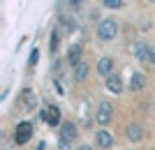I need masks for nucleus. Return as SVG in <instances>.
Instances as JSON below:
<instances>
[{"instance_id": "16", "label": "nucleus", "mask_w": 155, "mask_h": 150, "mask_svg": "<svg viewBox=\"0 0 155 150\" xmlns=\"http://www.w3.org/2000/svg\"><path fill=\"white\" fill-rule=\"evenodd\" d=\"M58 44H60V37H58V33L53 30V33H51V51H56V49H58Z\"/></svg>"}, {"instance_id": "4", "label": "nucleus", "mask_w": 155, "mask_h": 150, "mask_svg": "<svg viewBox=\"0 0 155 150\" xmlns=\"http://www.w3.org/2000/svg\"><path fill=\"white\" fill-rule=\"evenodd\" d=\"M77 139V127H74V123H63L60 125V143H72Z\"/></svg>"}, {"instance_id": "1", "label": "nucleus", "mask_w": 155, "mask_h": 150, "mask_svg": "<svg viewBox=\"0 0 155 150\" xmlns=\"http://www.w3.org/2000/svg\"><path fill=\"white\" fill-rule=\"evenodd\" d=\"M116 35H118V21L116 19H102L100 21L97 37L102 39V42H111V39H116Z\"/></svg>"}, {"instance_id": "10", "label": "nucleus", "mask_w": 155, "mask_h": 150, "mask_svg": "<svg viewBox=\"0 0 155 150\" xmlns=\"http://www.w3.org/2000/svg\"><path fill=\"white\" fill-rule=\"evenodd\" d=\"M95 139H97V145H100V148H111V145H114V134L107 132V129H100L95 134Z\"/></svg>"}, {"instance_id": "2", "label": "nucleus", "mask_w": 155, "mask_h": 150, "mask_svg": "<svg viewBox=\"0 0 155 150\" xmlns=\"http://www.w3.org/2000/svg\"><path fill=\"white\" fill-rule=\"evenodd\" d=\"M111 118H114V106L109 104V102H102V104L97 106V113H95V123L97 125H109Z\"/></svg>"}, {"instance_id": "5", "label": "nucleus", "mask_w": 155, "mask_h": 150, "mask_svg": "<svg viewBox=\"0 0 155 150\" xmlns=\"http://www.w3.org/2000/svg\"><path fill=\"white\" fill-rule=\"evenodd\" d=\"M150 49H153V46H148L143 39H139V42L132 46V51H134L137 60H141V62H148V58H150Z\"/></svg>"}, {"instance_id": "15", "label": "nucleus", "mask_w": 155, "mask_h": 150, "mask_svg": "<svg viewBox=\"0 0 155 150\" xmlns=\"http://www.w3.org/2000/svg\"><path fill=\"white\" fill-rule=\"evenodd\" d=\"M23 102H26L28 106H35V97H32V90H23Z\"/></svg>"}, {"instance_id": "9", "label": "nucleus", "mask_w": 155, "mask_h": 150, "mask_svg": "<svg viewBox=\"0 0 155 150\" xmlns=\"http://www.w3.org/2000/svg\"><path fill=\"white\" fill-rule=\"evenodd\" d=\"M42 118H44L51 127H56V125L60 123V109H58V106H49V109L42 113Z\"/></svg>"}, {"instance_id": "13", "label": "nucleus", "mask_w": 155, "mask_h": 150, "mask_svg": "<svg viewBox=\"0 0 155 150\" xmlns=\"http://www.w3.org/2000/svg\"><path fill=\"white\" fill-rule=\"evenodd\" d=\"M74 76H77V81H86V76H88V65H86V62H79L77 69H74Z\"/></svg>"}, {"instance_id": "19", "label": "nucleus", "mask_w": 155, "mask_h": 150, "mask_svg": "<svg viewBox=\"0 0 155 150\" xmlns=\"http://www.w3.org/2000/svg\"><path fill=\"white\" fill-rule=\"evenodd\" d=\"M70 2H72L74 7H79V5H81V0H70Z\"/></svg>"}, {"instance_id": "6", "label": "nucleus", "mask_w": 155, "mask_h": 150, "mask_svg": "<svg viewBox=\"0 0 155 150\" xmlns=\"http://www.w3.org/2000/svg\"><path fill=\"white\" fill-rule=\"evenodd\" d=\"M107 90H109L111 95H120V92H123V78L118 76V74L107 76Z\"/></svg>"}, {"instance_id": "7", "label": "nucleus", "mask_w": 155, "mask_h": 150, "mask_svg": "<svg viewBox=\"0 0 155 150\" xmlns=\"http://www.w3.org/2000/svg\"><path fill=\"white\" fill-rule=\"evenodd\" d=\"M97 74H102V76H111V74H114V58L104 56V58L97 60Z\"/></svg>"}, {"instance_id": "14", "label": "nucleus", "mask_w": 155, "mask_h": 150, "mask_svg": "<svg viewBox=\"0 0 155 150\" xmlns=\"http://www.w3.org/2000/svg\"><path fill=\"white\" fill-rule=\"evenodd\" d=\"M104 7H109V9H120L123 7V0H102Z\"/></svg>"}, {"instance_id": "20", "label": "nucleus", "mask_w": 155, "mask_h": 150, "mask_svg": "<svg viewBox=\"0 0 155 150\" xmlns=\"http://www.w3.org/2000/svg\"><path fill=\"white\" fill-rule=\"evenodd\" d=\"M79 150H93L91 145H79Z\"/></svg>"}, {"instance_id": "18", "label": "nucleus", "mask_w": 155, "mask_h": 150, "mask_svg": "<svg viewBox=\"0 0 155 150\" xmlns=\"http://www.w3.org/2000/svg\"><path fill=\"white\" fill-rule=\"evenodd\" d=\"M150 65H155V49H150V58H148Z\"/></svg>"}, {"instance_id": "17", "label": "nucleus", "mask_w": 155, "mask_h": 150, "mask_svg": "<svg viewBox=\"0 0 155 150\" xmlns=\"http://www.w3.org/2000/svg\"><path fill=\"white\" fill-rule=\"evenodd\" d=\"M39 60V49H32V53H30V65H35Z\"/></svg>"}, {"instance_id": "8", "label": "nucleus", "mask_w": 155, "mask_h": 150, "mask_svg": "<svg viewBox=\"0 0 155 150\" xmlns=\"http://www.w3.org/2000/svg\"><path fill=\"white\" fill-rule=\"evenodd\" d=\"M125 136H127V141H132V143H139V141L143 139V127L141 125H127Z\"/></svg>"}, {"instance_id": "12", "label": "nucleus", "mask_w": 155, "mask_h": 150, "mask_svg": "<svg viewBox=\"0 0 155 150\" xmlns=\"http://www.w3.org/2000/svg\"><path fill=\"white\" fill-rule=\"evenodd\" d=\"M67 58H70V62L72 65H79V62H81V46H72L70 49V53H67Z\"/></svg>"}, {"instance_id": "21", "label": "nucleus", "mask_w": 155, "mask_h": 150, "mask_svg": "<svg viewBox=\"0 0 155 150\" xmlns=\"http://www.w3.org/2000/svg\"><path fill=\"white\" fill-rule=\"evenodd\" d=\"M150 2H155V0H150Z\"/></svg>"}, {"instance_id": "11", "label": "nucleus", "mask_w": 155, "mask_h": 150, "mask_svg": "<svg viewBox=\"0 0 155 150\" xmlns=\"http://www.w3.org/2000/svg\"><path fill=\"white\" fill-rule=\"evenodd\" d=\"M143 85H146V76H143L141 72H134V74H132V78H130V90L137 92V90H141Z\"/></svg>"}, {"instance_id": "3", "label": "nucleus", "mask_w": 155, "mask_h": 150, "mask_svg": "<svg viewBox=\"0 0 155 150\" xmlns=\"http://www.w3.org/2000/svg\"><path fill=\"white\" fill-rule=\"evenodd\" d=\"M30 136H32V125L30 123H21L19 127H16V132H14V141H16L19 145L28 143Z\"/></svg>"}]
</instances>
